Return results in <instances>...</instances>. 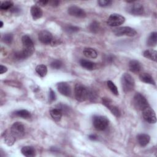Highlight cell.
Segmentation results:
<instances>
[{
    "instance_id": "cell-38",
    "label": "cell",
    "mask_w": 157,
    "mask_h": 157,
    "mask_svg": "<svg viewBox=\"0 0 157 157\" xmlns=\"http://www.w3.org/2000/svg\"><path fill=\"white\" fill-rule=\"evenodd\" d=\"M114 58H115V56L113 55H106V56L105 58V60L108 63H112V62H113Z\"/></svg>"
},
{
    "instance_id": "cell-33",
    "label": "cell",
    "mask_w": 157,
    "mask_h": 157,
    "mask_svg": "<svg viewBox=\"0 0 157 157\" xmlns=\"http://www.w3.org/2000/svg\"><path fill=\"white\" fill-rule=\"evenodd\" d=\"M90 30L93 33H97L100 29L99 23L97 21H92L89 26Z\"/></svg>"
},
{
    "instance_id": "cell-44",
    "label": "cell",
    "mask_w": 157,
    "mask_h": 157,
    "mask_svg": "<svg viewBox=\"0 0 157 157\" xmlns=\"http://www.w3.org/2000/svg\"><path fill=\"white\" fill-rule=\"evenodd\" d=\"M88 138L91 140H96L98 139V137L95 134H90L88 136Z\"/></svg>"
},
{
    "instance_id": "cell-22",
    "label": "cell",
    "mask_w": 157,
    "mask_h": 157,
    "mask_svg": "<svg viewBox=\"0 0 157 157\" xmlns=\"http://www.w3.org/2000/svg\"><path fill=\"white\" fill-rule=\"evenodd\" d=\"M80 64L82 67L88 71L93 70L96 67L95 63H94L93 62L90 60H87L85 59H82L80 60Z\"/></svg>"
},
{
    "instance_id": "cell-21",
    "label": "cell",
    "mask_w": 157,
    "mask_h": 157,
    "mask_svg": "<svg viewBox=\"0 0 157 157\" xmlns=\"http://www.w3.org/2000/svg\"><path fill=\"white\" fill-rule=\"evenodd\" d=\"M50 113L52 118L55 121H60L61 119L62 115H63L62 111L58 107L51 109L50 111Z\"/></svg>"
},
{
    "instance_id": "cell-36",
    "label": "cell",
    "mask_w": 157,
    "mask_h": 157,
    "mask_svg": "<svg viewBox=\"0 0 157 157\" xmlns=\"http://www.w3.org/2000/svg\"><path fill=\"white\" fill-rule=\"evenodd\" d=\"M112 1H107V0H99L98 1V3L99 6L105 7L109 6L112 4Z\"/></svg>"
},
{
    "instance_id": "cell-17",
    "label": "cell",
    "mask_w": 157,
    "mask_h": 157,
    "mask_svg": "<svg viewBox=\"0 0 157 157\" xmlns=\"http://www.w3.org/2000/svg\"><path fill=\"white\" fill-rule=\"evenodd\" d=\"M137 140L140 146L142 147H145L148 144L150 140V136L147 134L141 133L137 135Z\"/></svg>"
},
{
    "instance_id": "cell-7",
    "label": "cell",
    "mask_w": 157,
    "mask_h": 157,
    "mask_svg": "<svg viewBox=\"0 0 157 157\" xmlns=\"http://www.w3.org/2000/svg\"><path fill=\"white\" fill-rule=\"evenodd\" d=\"M125 21V18L118 13L111 14L107 20V23L110 26H118L122 25Z\"/></svg>"
},
{
    "instance_id": "cell-43",
    "label": "cell",
    "mask_w": 157,
    "mask_h": 157,
    "mask_svg": "<svg viewBox=\"0 0 157 157\" xmlns=\"http://www.w3.org/2000/svg\"><path fill=\"white\" fill-rule=\"evenodd\" d=\"M48 3H50L51 4V6H53V7H56L59 5V1H50V2L49 1Z\"/></svg>"
},
{
    "instance_id": "cell-2",
    "label": "cell",
    "mask_w": 157,
    "mask_h": 157,
    "mask_svg": "<svg viewBox=\"0 0 157 157\" xmlns=\"http://www.w3.org/2000/svg\"><path fill=\"white\" fill-rule=\"evenodd\" d=\"M74 95L77 101L83 102L88 98V90L81 83H76L74 87Z\"/></svg>"
},
{
    "instance_id": "cell-10",
    "label": "cell",
    "mask_w": 157,
    "mask_h": 157,
    "mask_svg": "<svg viewBox=\"0 0 157 157\" xmlns=\"http://www.w3.org/2000/svg\"><path fill=\"white\" fill-rule=\"evenodd\" d=\"M102 104L105 105L115 117L118 118L121 116V112L119 109L116 105L112 104V100L109 98H103L102 99Z\"/></svg>"
},
{
    "instance_id": "cell-28",
    "label": "cell",
    "mask_w": 157,
    "mask_h": 157,
    "mask_svg": "<svg viewBox=\"0 0 157 157\" xmlns=\"http://www.w3.org/2000/svg\"><path fill=\"white\" fill-rule=\"evenodd\" d=\"M31 55L26 52L25 50H22L21 51H18L14 53V56L17 59L20 60V59H24L28 57H29Z\"/></svg>"
},
{
    "instance_id": "cell-15",
    "label": "cell",
    "mask_w": 157,
    "mask_h": 157,
    "mask_svg": "<svg viewBox=\"0 0 157 157\" xmlns=\"http://www.w3.org/2000/svg\"><path fill=\"white\" fill-rule=\"evenodd\" d=\"M2 137L4 140V142L6 144H7L8 146H12L14 144L16 137L12 134L10 130H6L2 134Z\"/></svg>"
},
{
    "instance_id": "cell-40",
    "label": "cell",
    "mask_w": 157,
    "mask_h": 157,
    "mask_svg": "<svg viewBox=\"0 0 157 157\" xmlns=\"http://www.w3.org/2000/svg\"><path fill=\"white\" fill-rule=\"evenodd\" d=\"M60 43H61V42H59V39H56V38L53 37V40H52V41L50 45L53 47V46H56V45H59Z\"/></svg>"
},
{
    "instance_id": "cell-24",
    "label": "cell",
    "mask_w": 157,
    "mask_h": 157,
    "mask_svg": "<svg viewBox=\"0 0 157 157\" xmlns=\"http://www.w3.org/2000/svg\"><path fill=\"white\" fill-rule=\"evenodd\" d=\"M157 43V33L154 31L150 34L147 40V45L148 47H155Z\"/></svg>"
},
{
    "instance_id": "cell-19",
    "label": "cell",
    "mask_w": 157,
    "mask_h": 157,
    "mask_svg": "<svg viewBox=\"0 0 157 157\" xmlns=\"http://www.w3.org/2000/svg\"><path fill=\"white\" fill-rule=\"evenodd\" d=\"M139 79L140 81H142L144 83L155 85V82L154 79L153 78L152 76L148 73H145V72L141 73L139 75Z\"/></svg>"
},
{
    "instance_id": "cell-41",
    "label": "cell",
    "mask_w": 157,
    "mask_h": 157,
    "mask_svg": "<svg viewBox=\"0 0 157 157\" xmlns=\"http://www.w3.org/2000/svg\"><path fill=\"white\" fill-rule=\"evenodd\" d=\"M7 71V67H6L5 66H3L2 64H1L0 66V74H2L5 72H6Z\"/></svg>"
},
{
    "instance_id": "cell-37",
    "label": "cell",
    "mask_w": 157,
    "mask_h": 157,
    "mask_svg": "<svg viewBox=\"0 0 157 157\" xmlns=\"http://www.w3.org/2000/svg\"><path fill=\"white\" fill-rule=\"evenodd\" d=\"M56 99V96L55 93L54 92V91L50 88V91H49V102H52L53 101H55Z\"/></svg>"
},
{
    "instance_id": "cell-18",
    "label": "cell",
    "mask_w": 157,
    "mask_h": 157,
    "mask_svg": "<svg viewBox=\"0 0 157 157\" xmlns=\"http://www.w3.org/2000/svg\"><path fill=\"white\" fill-rule=\"evenodd\" d=\"M30 12L33 20H36L42 17L43 12L40 7L37 5H34L31 6L30 9Z\"/></svg>"
},
{
    "instance_id": "cell-4",
    "label": "cell",
    "mask_w": 157,
    "mask_h": 157,
    "mask_svg": "<svg viewBox=\"0 0 157 157\" xmlns=\"http://www.w3.org/2000/svg\"><path fill=\"white\" fill-rule=\"evenodd\" d=\"M133 102L134 107L139 110H143L144 109L150 106L146 98L140 93H137L134 96Z\"/></svg>"
},
{
    "instance_id": "cell-13",
    "label": "cell",
    "mask_w": 157,
    "mask_h": 157,
    "mask_svg": "<svg viewBox=\"0 0 157 157\" xmlns=\"http://www.w3.org/2000/svg\"><path fill=\"white\" fill-rule=\"evenodd\" d=\"M38 38L39 41L45 45L50 44L53 39V36L50 32L47 30H42L39 33Z\"/></svg>"
},
{
    "instance_id": "cell-34",
    "label": "cell",
    "mask_w": 157,
    "mask_h": 157,
    "mask_svg": "<svg viewBox=\"0 0 157 157\" xmlns=\"http://www.w3.org/2000/svg\"><path fill=\"white\" fill-rule=\"evenodd\" d=\"M63 66V63L61 60L55 59L50 63V67L54 69H59Z\"/></svg>"
},
{
    "instance_id": "cell-8",
    "label": "cell",
    "mask_w": 157,
    "mask_h": 157,
    "mask_svg": "<svg viewBox=\"0 0 157 157\" xmlns=\"http://www.w3.org/2000/svg\"><path fill=\"white\" fill-rule=\"evenodd\" d=\"M12 134L17 138H22L25 134V126L21 122H15L10 129Z\"/></svg>"
},
{
    "instance_id": "cell-29",
    "label": "cell",
    "mask_w": 157,
    "mask_h": 157,
    "mask_svg": "<svg viewBox=\"0 0 157 157\" xmlns=\"http://www.w3.org/2000/svg\"><path fill=\"white\" fill-rule=\"evenodd\" d=\"M13 6V3L11 1H5L1 3L0 9L2 10H7L11 9Z\"/></svg>"
},
{
    "instance_id": "cell-25",
    "label": "cell",
    "mask_w": 157,
    "mask_h": 157,
    "mask_svg": "<svg viewBox=\"0 0 157 157\" xmlns=\"http://www.w3.org/2000/svg\"><path fill=\"white\" fill-rule=\"evenodd\" d=\"M12 114L15 117H20L24 119H28L31 117V113L28 110L25 109H21V110L15 111Z\"/></svg>"
},
{
    "instance_id": "cell-42",
    "label": "cell",
    "mask_w": 157,
    "mask_h": 157,
    "mask_svg": "<svg viewBox=\"0 0 157 157\" xmlns=\"http://www.w3.org/2000/svg\"><path fill=\"white\" fill-rule=\"evenodd\" d=\"M11 12L12 13H19L20 12V9L18 7H13L10 9Z\"/></svg>"
},
{
    "instance_id": "cell-31",
    "label": "cell",
    "mask_w": 157,
    "mask_h": 157,
    "mask_svg": "<svg viewBox=\"0 0 157 157\" xmlns=\"http://www.w3.org/2000/svg\"><path fill=\"white\" fill-rule=\"evenodd\" d=\"M64 29L66 33L68 34H72L75 32H77L79 30V28L76 26H73L71 25H66L64 28Z\"/></svg>"
},
{
    "instance_id": "cell-6",
    "label": "cell",
    "mask_w": 157,
    "mask_h": 157,
    "mask_svg": "<svg viewBox=\"0 0 157 157\" xmlns=\"http://www.w3.org/2000/svg\"><path fill=\"white\" fill-rule=\"evenodd\" d=\"M126 11L134 15H140L144 13V8L142 4L134 1L126 7Z\"/></svg>"
},
{
    "instance_id": "cell-39",
    "label": "cell",
    "mask_w": 157,
    "mask_h": 157,
    "mask_svg": "<svg viewBox=\"0 0 157 157\" xmlns=\"http://www.w3.org/2000/svg\"><path fill=\"white\" fill-rule=\"evenodd\" d=\"M49 2L48 1H46V0H42V1H37L36 2V3L37 4V5H38V6H46L48 3Z\"/></svg>"
},
{
    "instance_id": "cell-35",
    "label": "cell",
    "mask_w": 157,
    "mask_h": 157,
    "mask_svg": "<svg viewBox=\"0 0 157 157\" xmlns=\"http://www.w3.org/2000/svg\"><path fill=\"white\" fill-rule=\"evenodd\" d=\"M58 108H59L63 112V113H69V110H70V109L68 106H67L66 105H64V104H59L58 105H57L56 106Z\"/></svg>"
},
{
    "instance_id": "cell-11",
    "label": "cell",
    "mask_w": 157,
    "mask_h": 157,
    "mask_svg": "<svg viewBox=\"0 0 157 157\" xmlns=\"http://www.w3.org/2000/svg\"><path fill=\"white\" fill-rule=\"evenodd\" d=\"M142 116L144 119L149 123H155L156 122L155 112L150 106L142 110Z\"/></svg>"
},
{
    "instance_id": "cell-5",
    "label": "cell",
    "mask_w": 157,
    "mask_h": 157,
    "mask_svg": "<svg viewBox=\"0 0 157 157\" xmlns=\"http://www.w3.org/2000/svg\"><path fill=\"white\" fill-rule=\"evenodd\" d=\"M113 33L117 36H126L129 37H132L136 35V31L129 26H121L118 27L113 30Z\"/></svg>"
},
{
    "instance_id": "cell-14",
    "label": "cell",
    "mask_w": 157,
    "mask_h": 157,
    "mask_svg": "<svg viewBox=\"0 0 157 157\" xmlns=\"http://www.w3.org/2000/svg\"><path fill=\"white\" fill-rule=\"evenodd\" d=\"M58 91L63 96H69L71 94V88L70 85L64 82H59L57 84Z\"/></svg>"
},
{
    "instance_id": "cell-27",
    "label": "cell",
    "mask_w": 157,
    "mask_h": 157,
    "mask_svg": "<svg viewBox=\"0 0 157 157\" xmlns=\"http://www.w3.org/2000/svg\"><path fill=\"white\" fill-rule=\"evenodd\" d=\"M36 71L41 77H44L47 74V67L44 64H39L36 67Z\"/></svg>"
},
{
    "instance_id": "cell-12",
    "label": "cell",
    "mask_w": 157,
    "mask_h": 157,
    "mask_svg": "<svg viewBox=\"0 0 157 157\" xmlns=\"http://www.w3.org/2000/svg\"><path fill=\"white\" fill-rule=\"evenodd\" d=\"M67 13L69 15L77 18H85L86 15V12L82 8L76 6H71L67 9Z\"/></svg>"
},
{
    "instance_id": "cell-20",
    "label": "cell",
    "mask_w": 157,
    "mask_h": 157,
    "mask_svg": "<svg viewBox=\"0 0 157 157\" xmlns=\"http://www.w3.org/2000/svg\"><path fill=\"white\" fill-rule=\"evenodd\" d=\"M21 153L26 157H33L36 155V150L33 147L25 146L21 149Z\"/></svg>"
},
{
    "instance_id": "cell-1",
    "label": "cell",
    "mask_w": 157,
    "mask_h": 157,
    "mask_svg": "<svg viewBox=\"0 0 157 157\" xmlns=\"http://www.w3.org/2000/svg\"><path fill=\"white\" fill-rule=\"evenodd\" d=\"M121 83L123 90L125 93L131 92L134 88L135 81L129 74L124 73L123 74L121 78Z\"/></svg>"
},
{
    "instance_id": "cell-9",
    "label": "cell",
    "mask_w": 157,
    "mask_h": 157,
    "mask_svg": "<svg viewBox=\"0 0 157 157\" xmlns=\"http://www.w3.org/2000/svg\"><path fill=\"white\" fill-rule=\"evenodd\" d=\"M21 42L23 46V49L31 56L34 52V45L31 37L28 35L25 34L21 37Z\"/></svg>"
},
{
    "instance_id": "cell-45",
    "label": "cell",
    "mask_w": 157,
    "mask_h": 157,
    "mask_svg": "<svg viewBox=\"0 0 157 157\" xmlns=\"http://www.w3.org/2000/svg\"><path fill=\"white\" fill-rule=\"evenodd\" d=\"M3 25H4V23H3L2 21H0V28H2Z\"/></svg>"
},
{
    "instance_id": "cell-23",
    "label": "cell",
    "mask_w": 157,
    "mask_h": 157,
    "mask_svg": "<svg viewBox=\"0 0 157 157\" xmlns=\"http://www.w3.org/2000/svg\"><path fill=\"white\" fill-rule=\"evenodd\" d=\"M83 55L88 58H96L98 56V53L93 48L90 47H86L83 50Z\"/></svg>"
},
{
    "instance_id": "cell-26",
    "label": "cell",
    "mask_w": 157,
    "mask_h": 157,
    "mask_svg": "<svg viewBox=\"0 0 157 157\" xmlns=\"http://www.w3.org/2000/svg\"><path fill=\"white\" fill-rule=\"evenodd\" d=\"M143 55L145 58L151 59L153 61H156V56H157V52L156 50L153 49H148L144 52Z\"/></svg>"
},
{
    "instance_id": "cell-30",
    "label": "cell",
    "mask_w": 157,
    "mask_h": 157,
    "mask_svg": "<svg viewBox=\"0 0 157 157\" xmlns=\"http://www.w3.org/2000/svg\"><path fill=\"white\" fill-rule=\"evenodd\" d=\"M107 85L108 88L110 90V91L114 95H115V96H118V88H117V86L114 84V83L113 82H112L111 80H108L107 82Z\"/></svg>"
},
{
    "instance_id": "cell-16",
    "label": "cell",
    "mask_w": 157,
    "mask_h": 157,
    "mask_svg": "<svg viewBox=\"0 0 157 157\" xmlns=\"http://www.w3.org/2000/svg\"><path fill=\"white\" fill-rule=\"evenodd\" d=\"M129 70L133 73H139L142 69L141 63L136 59H132L129 62Z\"/></svg>"
},
{
    "instance_id": "cell-3",
    "label": "cell",
    "mask_w": 157,
    "mask_h": 157,
    "mask_svg": "<svg viewBox=\"0 0 157 157\" xmlns=\"http://www.w3.org/2000/svg\"><path fill=\"white\" fill-rule=\"evenodd\" d=\"M93 124L98 131H104L109 126V120L106 117L94 115L93 117Z\"/></svg>"
},
{
    "instance_id": "cell-32",
    "label": "cell",
    "mask_w": 157,
    "mask_h": 157,
    "mask_svg": "<svg viewBox=\"0 0 157 157\" xmlns=\"http://www.w3.org/2000/svg\"><path fill=\"white\" fill-rule=\"evenodd\" d=\"M13 39V36L11 33H7L5 34L2 37V40L3 42L7 45H10L12 44V41Z\"/></svg>"
}]
</instances>
